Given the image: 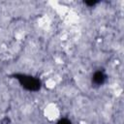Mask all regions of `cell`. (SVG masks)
Returning <instances> with one entry per match:
<instances>
[{
    "label": "cell",
    "mask_w": 124,
    "mask_h": 124,
    "mask_svg": "<svg viewBox=\"0 0 124 124\" xmlns=\"http://www.w3.org/2000/svg\"><path fill=\"white\" fill-rule=\"evenodd\" d=\"M106 80V75L102 72V71H98L96 72L94 75H93V78H92V81L97 84V85H101L105 82Z\"/></svg>",
    "instance_id": "7a4b0ae2"
},
{
    "label": "cell",
    "mask_w": 124,
    "mask_h": 124,
    "mask_svg": "<svg viewBox=\"0 0 124 124\" xmlns=\"http://www.w3.org/2000/svg\"><path fill=\"white\" fill-rule=\"evenodd\" d=\"M15 78L18 80V82L20 83V85L25 88L26 90L29 91H38L41 87V81L32 77V76H28V75H22V74H16L15 75Z\"/></svg>",
    "instance_id": "6da1fadb"
},
{
    "label": "cell",
    "mask_w": 124,
    "mask_h": 124,
    "mask_svg": "<svg viewBox=\"0 0 124 124\" xmlns=\"http://www.w3.org/2000/svg\"><path fill=\"white\" fill-rule=\"evenodd\" d=\"M56 124H72V122L67 118H63V119H60Z\"/></svg>",
    "instance_id": "3957f363"
},
{
    "label": "cell",
    "mask_w": 124,
    "mask_h": 124,
    "mask_svg": "<svg viewBox=\"0 0 124 124\" xmlns=\"http://www.w3.org/2000/svg\"><path fill=\"white\" fill-rule=\"evenodd\" d=\"M97 2L96 1H90V2H85V4H87V5H89V6H93V5H95Z\"/></svg>",
    "instance_id": "277c9868"
}]
</instances>
